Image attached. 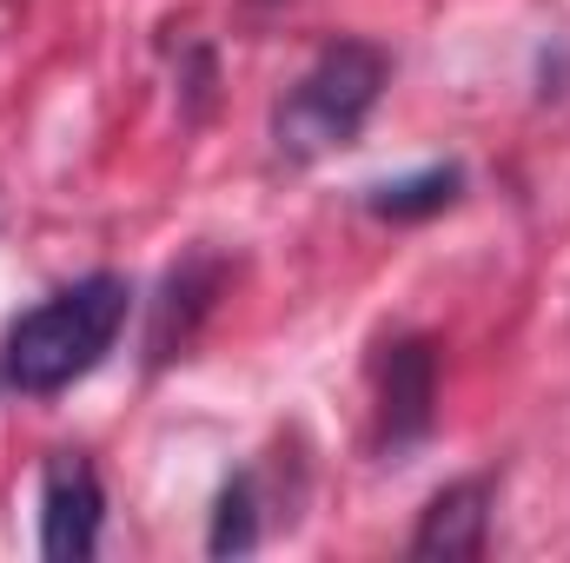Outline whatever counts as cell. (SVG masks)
Instances as JSON below:
<instances>
[{"label": "cell", "mask_w": 570, "mask_h": 563, "mask_svg": "<svg viewBox=\"0 0 570 563\" xmlns=\"http://www.w3.org/2000/svg\"><path fill=\"white\" fill-rule=\"evenodd\" d=\"M385 80H392L385 47H372V40H332L285 87L279 107H273V146H279V159L305 166V159H325V152L352 146L365 134Z\"/></svg>", "instance_id": "2"}, {"label": "cell", "mask_w": 570, "mask_h": 563, "mask_svg": "<svg viewBox=\"0 0 570 563\" xmlns=\"http://www.w3.org/2000/svg\"><path fill=\"white\" fill-rule=\"evenodd\" d=\"M438 418V352L431 338H392L379 358V444L412 451Z\"/></svg>", "instance_id": "4"}, {"label": "cell", "mask_w": 570, "mask_h": 563, "mask_svg": "<svg viewBox=\"0 0 570 563\" xmlns=\"http://www.w3.org/2000/svg\"><path fill=\"white\" fill-rule=\"evenodd\" d=\"M100 524H107V491H100L94 464L80 451L47 457V477H40V557L87 563L100 551Z\"/></svg>", "instance_id": "3"}, {"label": "cell", "mask_w": 570, "mask_h": 563, "mask_svg": "<svg viewBox=\"0 0 570 563\" xmlns=\"http://www.w3.org/2000/svg\"><path fill=\"white\" fill-rule=\"evenodd\" d=\"M206 551H213V557H246V551H259V484H253V471H239V477L219 491Z\"/></svg>", "instance_id": "7"}, {"label": "cell", "mask_w": 570, "mask_h": 563, "mask_svg": "<svg viewBox=\"0 0 570 563\" xmlns=\"http://www.w3.org/2000/svg\"><path fill=\"white\" fill-rule=\"evenodd\" d=\"M491 504H498V477H458V484H444V491L425 504L419 531H412V557H425V563L484 557Z\"/></svg>", "instance_id": "5"}, {"label": "cell", "mask_w": 570, "mask_h": 563, "mask_svg": "<svg viewBox=\"0 0 570 563\" xmlns=\"http://www.w3.org/2000/svg\"><path fill=\"white\" fill-rule=\"evenodd\" d=\"M127 305H134V292H127L120 273H94V279L40 298L33 312H20V318L7 325L0 378H7L13 392H27V398L67 392L73 378H87V372L114 352V338H120V325H127Z\"/></svg>", "instance_id": "1"}, {"label": "cell", "mask_w": 570, "mask_h": 563, "mask_svg": "<svg viewBox=\"0 0 570 563\" xmlns=\"http://www.w3.org/2000/svg\"><path fill=\"white\" fill-rule=\"evenodd\" d=\"M458 186H464L458 166H425V172H412V179H385V186H372V192H365V213H379V219H392V226H405V219H431V213H444V206L458 199Z\"/></svg>", "instance_id": "6"}]
</instances>
